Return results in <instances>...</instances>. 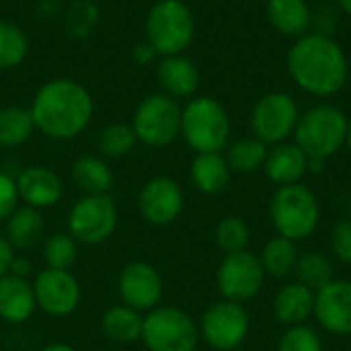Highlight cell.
Here are the masks:
<instances>
[{"mask_svg":"<svg viewBox=\"0 0 351 351\" xmlns=\"http://www.w3.org/2000/svg\"><path fill=\"white\" fill-rule=\"evenodd\" d=\"M35 130L51 140H72L86 130L95 103L90 93L72 78L47 80L29 107Z\"/></svg>","mask_w":351,"mask_h":351,"instance_id":"cell-1","label":"cell"},{"mask_svg":"<svg viewBox=\"0 0 351 351\" xmlns=\"http://www.w3.org/2000/svg\"><path fill=\"white\" fill-rule=\"evenodd\" d=\"M288 72L302 90L331 97L343 88L350 66L346 51L331 35L306 33L288 51Z\"/></svg>","mask_w":351,"mask_h":351,"instance_id":"cell-2","label":"cell"},{"mask_svg":"<svg viewBox=\"0 0 351 351\" xmlns=\"http://www.w3.org/2000/svg\"><path fill=\"white\" fill-rule=\"evenodd\" d=\"M269 218L280 237L298 243L317 230L321 206L317 195L302 183L284 185L271 197Z\"/></svg>","mask_w":351,"mask_h":351,"instance_id":"cell-3","label":"cell"},{"mask_svg":"<svg viewBox=\"0 0 351 351\" xmlns=\"http://www.w3.org/2000/svg\"><path fill=\"white\" fill-rule=\"evenodd\" d=\"M181 134L197 152H222L230 136V119L222 103L212 97H195L181 109Z\"/></svg>","mask_w":351,"mask_h":351,"instance_id":"cell-4","label":"cell"},{"mask_svg":"<svg viewBox=\"0 0 351 351\" xmlns=\"http://www.w3.org/2000/svg\"><path fill=\"white\" fill-rule=\"evenodd\" d=\"M348 125L350 119L341 109L333 105H317L298 119L294 130L296 146L308 158L327 160L346 144Z\"/></svg>","mask_w":351,"mask_h":351,"instance_id":"cell-5","label":"cell"},{"mask_svg":"<svg viewBox=\"0 0 351 351\" xmlns=\"http://www.w3.org/2000/svg\"><path fill=\"white\" fill-rule=\"evenodd\" d=\"M195 35L191 8L181 0H158L146 16V41L158 56L183 53Z\"/></svg>","mask_w":351,"mask_h":351,"instance_id":"cell-6","label":"cell"},{"mask_svg":"<svg viewBox=\"0 0 351 351\" xmlns=\"http://www.w3.org/2000/svg\"><path fill=\"white\" fill-rule=\"evenodd\" d=\"M140 341L148 351H195L199 327L181 308L156 306L144 317Z\"/></svg>","mask_w":351,"mask_h":351,"instance_id":"cell-7","label":"cell"},{"mask_svg":"<svg viewBox=\"0 0 351 351\" xmlns=\"http://www.w3.org/2000/svg\"><path fill=\"white\" fill-rule=\"evenodd\" d=\"M132 128L138 142L152 148H165L181 134V107L165 93L150 95L138 105Z\"/></svg>","mask_w":351,"mask_h":351,"instance_id":"cell-8","label":"cell"},{"mask_svg":"<svg viewBox=\"0 0 351 351\" xmlns=\"http://www.w3.org/2000/svg\"><path fill=\"white\" fill-rule=\"evenodd\" d=\"M117 228V208L109 195H84L68 214V234L82 245H101Z\"/></svg>","mask_w":351,"mask_h":351,"instance_id":"cell-9","label":"cell"},{"mask_svg":"<svg viewBox=\"0 0 351 351\" xmlns=\"http://www.w3.org/2000/svg\"><path fill=\"white\" fill-rule=\"evenodd\" d=\"M265 278L259 257L245 249L224 255L216 271V286L224 300L243 304L261 292Z\"/></svg>","mask_w":351,"mask_h":351,"instance_id":"cell-10","label":"cell"},{"mask_svg":"<svg viewBox=\"0 0 351 351\" xmlns=\"http://www.w3.org/2000/svg\"><path fill=\"white\" fill-rule=\"evenodd\" d=\"M249 315L243 304L220 300L212 304L199 323V335L216 351L239 350L249 335Z\"/></svg>","mask_w":351,"mask_h":351,"instance_id":"cell-11","label":"cell"},{"mask_svg":"<svg viewBox=\"0 0 351 351\" xmlns=\"http://www.w3.org/2000/svg\"><path fill=\"white\" fill-rule=\"evenodd\" d=\"M300 119L296 101L286 93H269L257 101L251 113V128L255 138L263 144L278 146L286 142Z\"/></svg>","mask_w":351,"mask_h":351,"instance_id":"cell-12","label":"cell"},{"mask_svg":"<svg viewBox=\"0 0 351 351\" xmlns=\"http://www.w3.org/2000/svg\"><path fill=\"white\" fill-rule=\"evenodd\" d=\"M35 302L49 317H68L80 304L78 280L68 269H43L33 282Z\"/></svg>","mask_w":351,"mask_h":351,"instance_id":"cell-13","label":"cell"},{"mask_svg":"<svg viewBox=\"0 0 351 351\" xmlns=\"http://www.w3.org/2000/svg\"><path fill=\"white\" fill-rule=\"evenodd\" d=\"M117 290L125 306L138 313L142 311L150 313L162 300L165 282L154 265L146 261H134L121 269L117 280Z\"/></svg>","mask_w":351,"mask_h":351,"instance_id":"cell-14","label":"cell"},{"mask_svg":"<svg viewBox=\"0 0 351 351\" xmlns=\"http://www.w3.org/2000/svg\"><path fill=\"white\" fill-rule=\"evenodd\" d=\"M185 206L183 189L171 177H154L140 189L138 210L140 216L152 226H169L173 224Z\"/></svg>","mask_w":351,"mask_h":351,"instance_id":"cell-15","label":"cell"},{"mask_svg":"<svg viewBox=\"0 0 351 351\" xmlns=\"http://www.w3.org/2000/svg\"><path fill=\"white\" fill-rule=\"evenodd\" d=\"M315 319L333 335H351V282L333 280L315 294Z\"/></svg>","mask_w":351,"mask_h":351,"instance_id":"cell-16","label":"cell"},{"mask_svg":"<svg viewBox=\"0 0 351 351\" xmlns=\"http://www.w3.org/2000/svg\"><path fill=\"white\" fill-rule=\"evenodd\" d=\"M16 189H19V199H23L27 206L41 210V208H51L62 199V181L60 177L41 165L27 167L19 173L16 177Z\"/></svg>","mask_w":351,"mask_h":351,"instance_id":"cell-17","label":"cell"},{"mask_svg":"<svg viewBox=\"0 0 351 351\" xmlns=\"http://www.w3.org/2000/svg\"><path fill=\"white\" fill-rule=\"evenodd\" d=\"M158 84L162 86L165 95L173 99H189L199 88V70L197 66L185 58L183 53L177 56H165L156 68Z\"/></svg>","mask_w":351,"mask_h":351,"instance_id":"cell-18","label":"cell"},{"mask_svg":"<svg viewBox=\"0 0 351 351\" xmlns=\"http://www.w3.org/2000/svg\"><path fill=\"white\" fill-rule=\"evenodd\" d=\"M37 308L33 284L12 274L0 278V319L10 325L27 323Z\"/></svg>","mask_w":351,"mask_h":351,"instance_id":"cell-19","label":"cell"},{"mask_svg":"<svg viewBox=\"0 0 351 351\" xmlns=\"http://www.w3.org/2000/svg\"><path fill=\"white\" fill-rule=\"evenodd\" d=\"M263 171L267 179L280 187L294 185L308 173V156L296 144L282 142L267 152Z\"/></svg>","mask_w":351,"mask_h":351,"instance_id":"cell-20","label":"cell"},{"mask_svg":"<svg viewBox=\"0 0 351 351\" xmlns=\"http://www.w3.org/2000/svg\"><path fill=\"white\" fill-rule=\"evenodd\" d=\"M315 294L300 282H292L280 288L274 300V315L286 327L306 325L315 317Z\"/></svg>","mask_w":351,"mask_h":351,"instance_id":"cell-21","label":"cell"},{"mask_svg":"<svg viewBox=\"0 0 351 351\" xmlns=\"http://www.w3.org/2000/svg\"><path fill=\"white\" fill-rule=\"evenodd\" d=\"M267 19L288 37H302L313 25V12L306 0H267Z\"/></svg>","mask_w":351,"mask_h":351,"instance_id":"cell-22","label":"cell"},{"mask_svg":"<svg viewBox=\"0 0 351 351\" xmlns=\"http://www.w3.org/2000/svg\"><path fill=\"white\" fill-rule=\"evenodd\" d=\"M189 173L193 185L206 195H216L224 191L230 181V167L226 162V156H222L220 152L197 154L191 162Z\"/></svg>","mask_w":351,"mask_h":351,"instance_id":"cell-23","label":"cell"},{"mask_svg":"<svg viewBox=\"0 0 351 351\" xmlns=\"http://www.w3.org/2000/svg\"><path fill=\"white\" fill-rule=\"evenodd\" d=\"M72 181L84 195H109L113 171L99 156H80L72 165Z\"/></svg>","mask_w":351,"mask_h":351,"instance_id":"cell-24","label":"cell"},{"mask_svg":"<svg viewBox=\"0 0 351 351\" xmlns=\"http://www.w3.org/2000/svg\"><path fill=\"white\" fill-rule=\"evenodd\" d=\"M101 329L107 335V339L115 343H134L142 339L144 317L125 304H117L103 315Z\"/></svg>","mask_w":351,"mask_h":351,"instance_id":"cell-25","label":"cell"},{"mask_svg":"<svg viewBox=\"0 0 351 351\" xmlns=\"http://www.w3.org/2000/svg\"><path fill=\"white\" fill-rule=\"evenodd\" d=\"M43 234V218L39 210L31 206L16 208L6 220V241L16 251H25L33 247Z\"/></svg>","mask_w":351,"mask_h":351,"instance_id":"cell-26","label":"cell"},{"mask_svg":"<svg viewBox=\"0 0 351 351\" xmlns=\"http://www.w3.org/2000/svg\"><path fill=\"white\" fill-rule=\"evenodd\" d=\"M298 257L300 253H298L296 243L278 234L263 245L259 261H261L265 276L280 280V278H288L290 274H294Z\"/></svg>","mask_w":351,"mask_h":351,"instance_id":"cell-27","label":"cell"},{"mask_svg":"<svg viewBox=\"0 0 351 351\" xmlns=\"http://www.w3.org/2000/svg\"><path fill=\"white\" fill-rule=\"evenodd\" d=\"M35 130L31 111L8 105L0 109V148H16L25 144Z\"/></svg>","mask_w":351,"mask_h":351,"instance_id":"cell-28","label":"cell"},{"mask_svg":"<svg viewBox=\"0 0 351 351\" xmlns=\"http://www.w3.org/2000/svg\"><path fill=\"white\" fill-rule=\"evenodd\" d=\"M294 274H296V282H300L302 286H306L313 292L323 290L325 286H329L335 280L333 263L317 251H308V253L300 255L296 261Z\"/></svg>","mask_w":351,"mask_h":351,"instance_id":"cell-29","label":"cell"},{"mask_svg":"<svg viewBox=\"0 0 351 351\" xmlns=\"http://www.w3.org/2000/svg\"><path fill=\"white\" fill-rule=\"evenodd\" d=\"M267 144H263L259 138H243L237 140L226 154V162L230 171L249 175L255 173L257 169H263L265 158H267Z\"/></svg>","mask_w":351,"mask_h":351,"instance_id":"cell-30","label":"cell"},{"mask_svg":"<svg viewBox=\"0 0 351 351\" xmlns=\"http://www.w3.org/2000/svg\"><path fill=\"white\" fill-rule=\"evenodd\" d=\"M29 53L25 31L8 21H0V70H10L23 64Z\"/></svg>","mask_w":351,"mask_h":351,"instance_id":"cell-31","label":"cell"},{"mask_svg":"<svg viewBox=\"0 0 351 351\" xmlns=\"http://www.w3.org/2000/svg\"><path fill=\"white\" fill-rule=\"evenodd\" d=\"M136 144H138V138H136L132 123H123V121L105 125L99 136V150L109 158L125 156L128 152L134 150Z\"/></svg>","mask_w":351,"mask_h":351,"instance_id":"cell-32","label":"cell"},{"mask_svg":"<svg viewBox=\"0 0 351 351\" xmlns=\"http://www.w3.org/2000/svg\"><path fill=\"white\" fill-rule=\"evenodd\" d=\"M78 257V243L66 232L51 234L43 243V261L51 269H70Z\"/></svg>","mask_w":351,"mask_h":351,"instance_id":"cell-33","label":"cell"},{"mask_svg":"<svg viewBox=\"0 0 351 351\" xmlns=\"http://www.w3.org/2000/svg\"><path fill=\"white\" fill-rule=\"evenodd\" d=\"M216 245L224 253L245 251L249 245V226L239 216H226L216 224Z\"/></svg>","mask_w":351,"mask_h":351,"instance_id":"cell-34","label":"cell"},{"mask_svg":"<svg viewBox=\"0 0 351 351\" xmlns=\"http://www.w3.org/2000/svg\"><path fill=\"white\" fill-rule=\"evenodd\" d=\"M278 351H325V348L315 329L308 325H296L288 327V331L282 335Z\"/></svg>","mask_w":351,"mask_h":351,"instance_id":"cell-35","label":"cell"},{"mask_svg":"<svg viewBox=\"0 0 351 351\" xmlns=\"http://www.w3.org/2000/svg\"><path fill=\"white\" fill-rule=\"evenodd\" d=\"M19 189L16 179L0 171V222H6L10 214L19 208Z\"/></svg>","mask_w":351,"mask_h":351,"instance_id":"cell-36","label":"cell"},{"mask_svg":"<svg viewBox=\"0 0 351 351\" xmlns=\"http://www.w3.org/2000/svg\"><path fill=\"white\" fill-rule=\"evenodd\" d=\"M331 251L337 261L351 265V218L339 222L331 234Z\"/></svg>","mask_w":351,"mask_h":351,"instance_id":"cell-37","label":"cell"},{"mask_svg":"<svg viewBox=\"0 0 351 351\" xmlns=\"http://www.w3.org/2000/svg\"><path fill=\"white\" fill-rule=\"evenodd\" d=\"M14 249L10 247V243L0 237V278L8 276L10 274V265H12V259H14Z\"/></svg>","mask_w":351,"mask_h":351,"instance_id":"cell-38","label":"cell"},{"mask_svg":"<svg viewBox=\"0 0 351 351\" xmlns=\"http://www.w3.org/2000/svg\"><path fill=\"white\" fill-rule=\"evenodd\" d=\"M156 56H158V53H156V49H154L148 41L138 43V45L134 47V51H132V58H134L138 64H148V62H152Z\"/></svg>","mask_w":351,"mask_h":351,"instance_id":"cell-39","label":"cell"},{"mask_svg":"<svg viewBox=\"0 0 351 351\" xmlns=\"http://www.w3.org/2000/svg\"><path fill=\"white\" fill-rule=\"evenodd\" d=\"M31 269H33V265H31V261L27 259V257H23V255H14V259H12V265H10V274L12 276H16V278H29V274H31Z\"/></svg>","mask_w":351,"mask_h":351,"instance_id":"cell-40","label":"cell"},{"mask_svg":"<svg viewBox=\"0 0 351 351\" xmlns=\"http://www.w3.org/2000/svg\"><path fill=\"white\" fill-rule=\"evenodd\" d=\"M325 167H327V160H323V158H308V173H321V171H325Z\"/></svg>","mask_w":351,"mask_h":351,"instance_id":"cell-41","label":"cell"},{"mask_svg":"<svg viewBox=\"0 0 351 351\" xmlns=\"http://www.w3.org/2000/svg\"><path fill=\"white\" fill-rule=\"evenodd\" d=\"M39 351H78L76 348L68 346V343H49L45 348H41Z\"/></svg>","mask_w":351,"mask_h":351,"instance_id":"cell-42","label":"cell"},{"mask_svg":"<svg viewBox=\"0 0 351 351\" xmlns=\"http://www.w3.org/2000/svg\"><path fill=\"white\" fill-rule=\"evenodd\" d=\"M337 4H339V8H341L343 12L351 14V0H337Z\"/></svg>","mask_w":351,"mask_h":351,"instance_id":"cell-43","label":"cell"},{"mask_svg":"<svg viewBox=\"0 0 351 351\" xmlns=\"http://www.w3.org/2000/svg\"><path fill=\"white\" fill-rule=\"evenodd\" d=\"M346 144L350 146V152H351V121H350V125H348V138H346Z\"/></svg>","mask_w":351,"mask_h":351,"instance_id":"cell-44","label":"cell"},{"mask_svg":"<svg viewBox=\"0 0 351 351\" xmlns=\"http://www.w3.org/2000/svg\"><path fill=\"white\" fill-rule=\"evenodd\" d=\"M350 218H351V204H350Z\"/></svg>","mask_w":351,"mask_h":351,"instance_id":"cell-45","label":"cell"}]
</instances>
